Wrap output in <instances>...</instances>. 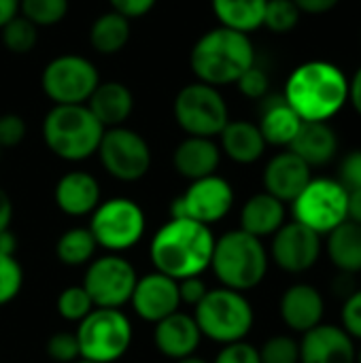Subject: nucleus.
Masks as SVG:
<instances>
[{
    "label": "nucleus",
    "mask_w": 361,
    "mask_h": 363,
    "mask_svg": "<svg viewBox=\"0 0 361 363\" xmlns=\"http://www.w3.org/2000/svg\"><path fill=\"white\" fill-rule=\"evenodd\" d=\"M98 83L96 66L74 53L53 57L40 74L43 91L53 104H85Z\"/></svg>",
    "instance_id": "obj_11"
},
{
    "label": "nucleus",
    "mask_w": 361,
    "mask_h": 363,
    "mask_svg": "<svg viewBox=\"0 0 361 363\" xmlns=\"http://www.w3.org/2000/svg\"><path fill=\"white\" fill-rule=\"evenodd\" d=\"M130 304L143 321L155 325L157 321H162L168 315L179 311V306H181L179 281H174L162 272L145 274L136 281Z\"/></svg>",
    "instance_id": "obj_16"
},
{
    "label": "nucleus",
    "mask_w": 361,
    "mask_h": 363,
    "mask_svg": "<svg viewBox=\"0 0 361 363\" xmlns=\"http://www.w3.org/2000/svg\"><path fill=\"white\" fill-rule=\"evenodd\" d=\"M194 319L202 338L219 345H232L249 336L255 323V313L245 294L217 287L209 289L194 308Z\"/></svg>",
    "instance_id": "obj_6"
},
{
    "label": "nucleus",
    "mask_w": 361,
    "mask_h": 363,
    "mask_svg": "<svg viewBox=\"0 0 361 363\" xmlns=\"http://www.w3.org/2000/svg\"><path fill=\"white\" fill-rule=\"evenodd\" d=\"M136 281L134 266L126 257L109 253L87 264L81 285L96 308H121L130 304Z\"/></svg>",
    "instance_id": "obj_12"
},
{
    "label": "nucleus",
    "mask_w": 361,
    "mask_h": 363,
    "mask_svg": "<svg viewBox=\"0 0 361 363\" xmlns=\"http://www.w3.org/2000/svg\"><path fill=\"white\" fill-rule=\"evenodd\" d=\"M291 206L294 221L323 236L347 219L349 191L334 179H313Z\"/></svg>",
    "instance_id": "obj_10"
},
{
    "label": "nucleus",
    "mask_w": 361,
    "mask_h": 363,
    "mask_svg": "<svg viewBox=\"0 0 361 363\" xmlns=\"http://www.w3.org/2000/svg\"><path fill=\"white\" fill-rule=\"evenodd\" d=\"M343 330L355 340H361V289L353 291L351 296H347L345 304H343Z\"/></svg>",
    "instance_id": "obj_41"
},
{
    "label": "nucleus",
    "mask_w": 361,
    "mask_h": 363,
    "mask_svg": "<svg viewBox=\"0 0 361 363\" xmlns=\"http://www.w3.org/2000/svg\"><path fill=\"white\" fill-rule=\"evenodd\" d=\"M81 359L113 363L132 345V323L121 308H94L77 328Z\"/></svg>",
    "instance_id": "obj_7"
},
{
    "label": "nucleus",
    "mask_w": 361,
    "mask_h": 363,
    "mask_svg": "<svg viewBox=\"0 0 361 363\" xmlns=\"http://www.w3.org/2000/svg\"><path fill=\"white\" fill-rule=\"evenodd\" d=\"M19 13V0H0V30Z\"/></svg>",
    "instance_id": "obj_51"
},
{
    "label": "nucleus",
    "mask_w": 361,
    "mask_h": 363,
    "mask_svg": "<svg viewBox=\"0 0 361 363\" xmlns=\"http://www.w3.org/2000/svg\"><path fill=\"white\" fill-rule=\"evenodd\" d=\"M234 206V189L232 185L217 174L189 181V187L172 200L170 217L189 219L202 225L219 223L230 215Z\"/></svg>",
    "instance_id": "obj_14"
},
{
    "label": "nucleus",
    "mask_w": 361,
    "mask_h": 363,
    "mask_svg": "<svg viewBox=\"0 0 361 363\" xmlns=\"http://www.w3.org/2000/svg\"><path fill=\"white\" fill-rule=\"evenodd\" d=\"M219 162H221L219 145L213 138H202V136H187L177 145L172 153L174 170L187 181H198L215 174Z\"/></svg>",
    "instance_id": "obj_22"
},
{
    "label": "nucleus",
    "mask_w": 361,
    "mask_h": 363,
    "mask_svg": "<svg viewBox=\"0 0 361 363\" xmlns=\"http://www.w3.org/2000/svg\"><path fill=\"white\" fill-rule=\"evenodd\" d=\"M128 40H130V19H126L115 11L102 13L91 23L89 43L102 55L119 53L128 45Z\"/></svg>",
    "instance_id": "obj_30"
},
{
    "label": "nucleus",
    "mask_w": 361,
    "mask_h": 363,
    "mask_svg": "<svg viewBox=\"0 0 361 363\" xmlns=\"http://www.w3.org/2000/svg\"><path fill=\"white\" fill-rule=\"evenodd\" d=\"M338 183L347 189H360L361 187V149H355L345 155V160L338 166Z\"/></svg>",
    "instance_id": "obj_43"
},
{
    "label": "nucleus",
    "mask_w": 361,
    "mask_h": 363,
    "mask_svg": "<svg viewBox=\"0 0 361 363\" xmlns=\"http://www.w3.org/2000/svg\"><path fill=\"white\" fill-rule=\"evenodd\" d=\"M311 170L313 168L289 149L281 151L264 168V191L274 196L283 204L294 202L313 181Z\"/></svg>",
    "instance_id": "obj_18"
},
{
    "label": "nucleus",
    "mask_w": 361,
    "mask_h": 363,
    "mask_svg": "<svg viewBox=\"0 0 361 363\" xmlns=\"http://www.w3.org/2000/svg\"><path fill=\"white\" fill-rule=\"evenodd\" d=\"M221 138V151L236 164L249 166L255 164L264 151H266V140L253 121H228V125L219 134Z\"/></svg>",
    "instance_id": "obj_27"
},
{
    "label": "nucleus",
    "mask_w": 361,
    "mask_h": 363,
    "mask_svg": "<svg viewBox=\"0 0 361 363\" xmlns=\"http://www.w3.org/2000/svg\"><path fill=\"white\" fill-rule=\"evenodd\" d=\"M279 313H281L283 323L291 332L306 334L309 330L323 323L326 302L317 287H313L309 283H296V285L287 287L285 294L281 296Z\"/></svg>",
    "instance_id": "obj_19"
},
{
    "label": "nucleus",
    "mask_w": 361,
    "mask_h": 363,
    "mask_svg": "<svg viewBox=\"0 0 361 363\" xmlns=\"http://www.w3.org/2000/svg\"><path fill=\"white\" fill-rule=\"evenodd\" d=\"M268 262L270 255L262 240L240 228L215 238L211 270L221 287L240 294L255 289L268 274Z\"/></svg>",
    "instance_id": "obj_4"
},
{
    "label": "nucleus",
    "mask_w": 361,
    "mask_h": 363,
    "mask_svg": "<svg viewBox=\"0 0 361 363\" xmlns=\"http://www.w3.org/2000/svg\"><path fill=\"white\" fill-rule=\"evenodd\" d=\"M113 11L123 15L126 19H136V17H143L147 15L157 0H109Z\"/></svg>",
    "instance_id": "obj_45"
},
{
    "label": "nucleus",
    "mask_w": 361,
    "mask_h": 363,
    "mask_svg": "<svg viewBox=\"0 0 361 363\" xmlns=\"http://www.w3.org/2000/svg\"><path fill=\"white\" fill-rule=\"evenodd\" d=\"M357 347L340 325L319 323L302 334L300 363H355Z\"/></svg>",
    "instance_id": "obj_17"
},
{
    "label": "nucleus",
    "mask_w": 361,
    "mask_h": 363,
    "mask_svg": "<svg viewBox=\"0 0 361 363\" xmlns=\"http://www.w3.org/2000/svg\"><path fill=\"white\" fill-rule=\"evenodd\" d=\"M57 313L64 321L70 323H81L96 306L91 302V298L87 296V291L83 289V285H72L66 287L60 296H57Z\"/></svg>",
    "instance_id": "obj_35"
},
{
    "label": "nucleus",
    "mask_w": 361,
    "mask_h": 363,
    "mask_svg": "<svg viewBox=\"0 0 361 363\" xmlns=\"http://www.w3.org/2000/svg\"><path fill=\"white\" fill-rule=\"evenodd\" d=\"M321 249L323 242L317 232L298 221H289L283 223L279 232L272 236L268 255L281 270L289 274H302L319 262Z\"/></svg>",
    "instance_id": "obj_15"
},
{
    "label": "nucleus",
    "mask_w": 361,
    "mask_h": 363,
    "mask_svg": "<svg viewBox=\"0 0 361 363\" xmlns=\"http://www.w3.org/2000/svg\"><path fill=\"white\" fill-rule=\"evenodd\" d=\"M74 363H96V362H89V359H79V362Z\"/></svg>",
    "instance_id": "obj_54"
},
{
    "label": "nucleus",
    "mask_w": 361,
    "mask_h": 363,
    "mask_svg": "<svg viewBox=\"0 0 361 363\" xmlns=\"http://www.w3.org/2000/svg\"><path fill=\"white\" fill-rule=\"evenodd\" d=\"M283 98L302 121H330L349 102V79L338 64L311 60L294 68Z\"/></svg>",
    "instance_id": "obj_1"
},
{
    "label": "nucleus",
    "mask_w": 361,
    "mask_h": 363,
    "mask_svg": "<svg viewBox=\"0 0 361 363\" xmlns=\"http://www.w3.org/2000/svg\"><path fill=\"white\" fill-rule=\"evenodd\" d=\"M85 104L91 115L102 123V128L109 130L119 128L128 121L134 108V96L128 85L119 81H100Z\"/></svg>",
    "instance_id": "obj_24"
},
{
    "label": "nucleus",
    "mask_w": 361,
    "mask_h": 363,
    "mask_svg": "<svg viewBox=\"0 0 361 363\" xmlns=\"http://www.w3.org/2000/svg\"><path fill=\"white\" fill-rule=\"evenodd\" d=\"M213 363H262L260 362V353L253 345L240 340V342H232V345H223V349L217 353Z\"/></svg>",
    "instance_id": "obj_42"
},
{
    "label": "nucleus",
    "mask_w": 361,
    "mask_h": 363,
    "mask_svg": "<svg viewBox=\"0 0 361 363\" xmlns=\"http://www.w3.org/2000/svg\"><path fill=\"white\" fill-rule=\"evenodd\" d=\"M349 100H351L355 113L361 117V66L355 70L353 79L349 81Z\"/></svg>",
    "instance_id": "obj_48"
},
{
    "label": "nucleus",
    "mask_w": 361,
    "mask_h": 363,
    "mask_svg": "<svg viewBox=\"0 0 361 363\" xmlns=\"http://www.w3.org/2000/svg\"><path fill=\"white\" fill-rule=\"evenodd\" d=\"M300 9L294 0H268L264 11V28L274 34H289L300 23Z\"/></svg>",
    "instance_id": "obj_34"
},
{
    "label": "nucleus",
    "mask_w": 361,
    "mask_h": 363,
    "mask_svg": "<svg viewBox=\"0 0 361 363\" xmlns=\"http://www.w3.org/2000/svg\"><path fill=\"white\" fill-rule=\"evenodd\" d=\"M238 89L243 96L251 98V100H264L268 96V87H270V79L266 74L264 68H260L257 64H253L249 70H245L240 74V79L236 81Z\"/></svg>",
    "instance_id": "obj_39"
},
{
    "label": "nucleus",
    "mask_w": 361,
    "mask_h": 363,
    "mask_svg": "<svg viewBox=\"0 0 361 363\" xmlns=\"http://www.w3.org/2000/svg\"><path fill=\"white\" fill-rule=\"evenodd\" d=\"M326 253L343 274L361 272V225L345 219L330 234H326Z\"/></svg>",
    "instance_id": "obj_28"
},
{
    "label": "nucleus",
    "mask_w": 361,
    "mask_h": 363,
    "mask_svg": "<svg viewBox=\"0 0 361 363\" xmlns=\"http://www.w3.org/2000/svg\"><path fill=\"white\" fill-rule=\"evenodd\" d=\"M347 219L361 225V187L349 191V206H347Z\"/></svg>",
    "instance_id": "obj_49"
},
{
    "label": "nucleus",
    "mask_w": 361,
    "mask_h": 363,
    "mask_svg": "<svg viewBox=\"0 0 361 363\" xmlns=\"http://www.w3.org/2000/svg\"><path fill=\"white\" fill-rule=\"evenodd\" d=\"M0 34H2L4 47L11 53H17V55L30 53L34 49V45L38 43V28L19 13L9 23L2 26Z\"/></svg>",
    "instance_id": "obj_32"
},
{
    "label": "nucleus",
    "mask_w": 361,
    "mask_h": 363,
    "mask_svg": "<svg viewBox=\"0 0 361 363\" xmlns=\"http://www.w3.org/2000/svg\"><path fill=\"white\" fill-rule=\"evenodd\" d=\"M104 128L87 104H53L43 121L47 149L64 162H83L96 155Z\"/></svg>",
    "instance_id": "obj_5"
},
{
    "label": "nucleus",
    "mask_w": 361,
    "mask_h": 363,
    "mask_svg": "<svg viewBox=\"0 0 361 363\" xmlns=\"http://www.w3.org/2000/svg\"><path fill=\"white\" fill-rule=\"evenodd\" d=\"M17 253V238L11 230H2L0 232V255H9L15 257Z\"/></svg>",
    "instance_id": "obj_50"
},
{
    "label": "nucleus",
    "mask_w": 361,
    "mask_h": 363,
    "mask_svg": "<svg viewBox=\"0 0 361 363\" xmlns=\"http://www.w3.org/2000/svg\"><path fill=\"white\" fill-rule=\"evenodd\" d=\"M268 0H211L219 26L249 34L264 23Z\"/></svg>",
    "instance_id": "obj_29"
},
{
    "label": "nucleus",
    "mask_w": 361,
    "mask_h": 363,
    "mask_svg": "<svg viewBox=\"0 0 361 363\" xmlns=\"http://www.w3.org/2000/svg\"><path fill=\"white\" fill-rule=\"evenodd\" d=\"M257 353L262 363H300V342L291 336L279 334L268 338Z\"/></svg>",
    "instance_id": "obj_36"
},
{
    "label": "nucleus",
    "mask_w": 361,
    "mask_h": 363,
    "mask_svg": "<svg viewBox=\"0 0 361 363\" xmlns=\"http://www.w3.org/2000/svg\"><path fill=\"white\" fill-rule=\"evenodd\" d=\"M262 102H264V106H262L257 128H260L266 145L289 147L302 125V119L285 102L283 96H270V98L266 96Z\"/></svg>",
    "instance_id": "obj_25"
},
{
    "label": "nucleus",
    "mask_w": 361,
    "mask_h": 363,
    "mask_svg": "<svg viewBox=\"0 0 361 363\" xmlns=\"http://www.w3.org/2000/svg\"><path fill=\"white\" fill-rule=\"evenodd\" d=\"M23 287V268L17 257L0 255V306L13 302Z\"/></svg>",
    "instance_id": "obj_37"
},
{
    "label": "nucleus",
    "mask_w": 361,
    "mask_h": 363,
    "mask_svg": "<svg viewBox=\"0 0 361 363\" xmlns=\"http://www.w3.org/2000/svg\"><path fill=\"white\" fill-rule=\"evenodd\" d=\"M174 119L187 136L215 138L230 121L228 104L219 87L189 83L174 98Z\"/></svg>",
    "instance_id": "obj_9"
},
{
    "label": "nucleus",
    "mask_w": 361,
    "mask_h": 363,
    "mask_svg": "<svg viewBox=\"0 0 361 363\" xmlns=\"http://www.w3.org/2000/svg\"><path fill=\"white\" fill-rule=\"evenodd\" d=\"M355 363H361V347L357 349V353H355Z\"/></svg>",
    "instance_id": "obj_53"
},
{
    "label": "nucleus",
    "mask_w": 361,
    "mask_h": 363,
    "mask_svg": "<svg viewBox=\"0 0 361 363\" xmlns=\"http://www.w3.org/2000/svg\"><path fill=\"white\" fill-rule=\"evenodd\" d=\"M209 287L206 283L200 279V277H189V279H183L179 281V298H181V304H187V306H198L200 300L206 296Z\"/></svg>",
    "instance_id": "obj_44"
},
{
    "label": "nucleus",
    "mask_w": 361,
    "mask_h": 363,
    "mask_svg": "<svg viewBox=\"0 0 361 363\" xmlns=\"http://www.w3.org/2000/svg\"><path fill=\"white\" fill-rule=\"evenodd\" d=\"M294 2L300 9V13L306 15H326L340 4V0H294Z\"/></svg>",
    "instance_id": "obj_46"
},
{
    "label": "nucleus",
    "mask_w": 361,
    "mask_h": 363,
    "mask_svg": "<svg viewBox=\"0 0 361 363\" xmlns=\"http://www.w3.org/2000/svg\"><path fill=\"white\" fill-rule=\"evenodd\" d=\"M28 134V125L21 115L4 113L0 115V149H13L23 143Z\"/></svg>",
    "instance_id": "obj_40"
},
{
    "label": "nucleus",
    "mask_w": 361,
    "mask_h": 363,
    "mask_svg": "<svg viewBox=\"0 0 361 363\" xmlns=\"http://www.w3.org/2000/svg\"><path fill=\"white\" fill-rule=\"evenodd\" d=\"M283 223H285V204L266 191L251 196L243 204L240 230L260 240L266 236H274Z\"/></svg>",
    "instance_id": "obj_26"
},
{
    "label": "nucleus",
    "mask_w": 361,
    "mask_h": 363,
    "mask_svg": "<svg viewBox=\"0 0 361 363\" xmlns=\"http://www.w3.org/2000/svg\"><path fill=\"white\" fill-rule=\"evenodd\" d=\"M200 340H202V334L198 330L194 315H185L179 311L157 321L153 330L155 349L172 362L196 355Z\"/></svg>",
    "instance_id": "obj_20"
},
{
    "label": "nucleus",
    "mask_w": 361,
    "mask_h": 363,
    "mask_svg": "<svg viewBox=\"0 0 361 363\" xmlns=\"http://www.w3.org/2000/svg\"><path fill=\"white\" fill-rule=\"evenodd\" d=\"M102 168L121 183L140 181L151 168V149L147 140L130 128H109L96 151Z\"/></svg>",
    "instance_id": "obj_13"
},
{
    "label": "nucleus",
    "mask_w": 361,
    "mask_h": 363,
    "mask_svg": "<svg viewBox=\"0 0 361 363\" xmlns=\"http://www.w3.org/2000/svg\"><path fill=\"white\" fill-rule=\"evenodd\" d=\"M98 245L89 232V228H72L66 230L55 245V255L64 266L70 268H79V266H87L94 259Z\"/></svg>",
    "instance_id": "obj_31"
},
{
    "label": "nucleus",
    "mask_w": 361,
    "mask_h": 363,
    "mask_svg": "<svg viewBox=\"0 0 361 363\" xmlns=\"http://www.w3.org/2000/svg\"><path fill=\"white\" fill-rule=\"evenodd\" d=\"M53 198L64 215L87 217L100 204V183L85 170H70L55 183Z\"/></svg>",
    "instance_id": "obj_21"
},
{
    "label": "nucleus",
    "mask_w": 361,
    "mask_h": 363,
    "mask_svg": "<svg viewBox=\"0 0 361 363\" xmlns=\"http://www.w3.org/2000/svg\"><path fill=\"white\" fill-rule=\"evenodd\" d=\"M13 221V202L11 196L6 194V189L0 187V232L9 230Z\"/></svg>",
    "instance_id": "obj_47"
},
{
    "label": "nucleus",
    "mask_w": 361,
    "mask_h": 363,
    "mask_svg": "<svg viewBox=\"0 0 361 363\" xmlns=\"http://www.w3.org/2000/svg\"><path fill=\"white\" fill-rule=\"evenodd\" d=\"M89 217V232L96 245L117 255L138 245L147 230V217L140 204L130 198L100 202Z\"/></svg>",
    "instance_id": "obj_8"
},
{
    "label": "nucleus",
    "mask_w": 361,
    "mask_h": 363,
    "mask_svg": "<svg viewBox=\"0 0 361 363\" xmlns=\"http://www.w3.org/2000/svg\"><path fill=\"white\" fill-rule=\"evenodd\" d=\"M47 357L57 363H74L81 359V349L77 334L72 332H57L47 340Z\"/></svg>",
    "instance_id": "obj_38"
},
{
    "label": "nucleus",
    "mask_w": 361,
    "mask_h": 363,
    "mask_svg": "<svg viewBox=\"0 0 361 363\" xmlns=\"http://www.w3.org/2000/svg\"><path fill=\"white\" fill-rule=\"evenodd\" d=\"M0 155H2V149H0Z\"/></svg>",
    "instance_id": "obj_55"
},
{
    "label": "nucleus",
    "mask_w": 361,
    "mask_h": 363,
    "mask_svg": "<svg viewBox=\"0 0 361 363\" xmlns=\"http://www.w3.org/2000/svg\"><path fill=\"white\" fill-rule=\"evenodd\" d=\"M253 64L255 47L249 34L223 26L202 34L189 53V66L196 79L213 87L236 83Z\"/></svg>",
    "instance_id": "obj_3"
},
{
    "label": "nucleus",
    "mask_w": 361,
    "mask_h": 363,
    "mask_svg": "<svg viewBox=\"0 0 361 363\" xmlns=\"http://www.w3.org/2000/svg\"><path fill=\"white\" fill-rule=\"evenodd\" d=\"M215 236L209 225L174 219L166 221L149 245V259L155 272H162L174 281L200 277L211 268Z\"/></svg>",
    "instance_id": "obj_2"
},
{
    "label": "nucleus",
    "mask_w": 361,
    "mask_h": 363,
    "mask_svg": "<svg viewBox=\"0 0 361 363\" xmlns=\"http://www.w3.org/2000/svg\"><path fill=\"white\" fill-rule=\"evenodd\" d=\"M68 13V0H19V15L36 28L55 26Z\"/></svg>",
    "instance_id": "obj_33"
},
{
    "label": "nucleus",
    "mask_w": 361,
    "mask_h": 363,
    "mask_svg": "<svg viewBox=\"0 0 361 363\" xmlns=\"http://www.w3.org/2000/svg\"><path fill=\"white\" fill-rule=\"evenodd\" d=\"M311 168L330 164L338 153V136L328 121H302L296 138L287 147Z\"/></svg>",
    "instance_id": "obj_23"
},
{
    "label": "nucleus",
    "mask_w": 361,
    "mask_h": 363,
    "mask_svg": "<svg viewBox=\"0 0 361 363\" xmlns=\"http://www.w3.org/2000/svg\"><path fill=\"white\" fill-rule=\"evenodd\" d=\"M177 363H209L206 359H202V357H196V355H189V357H185V359H179Z\"/></svg>",
    "instance_id": "obj_52"
}]
</instances>
